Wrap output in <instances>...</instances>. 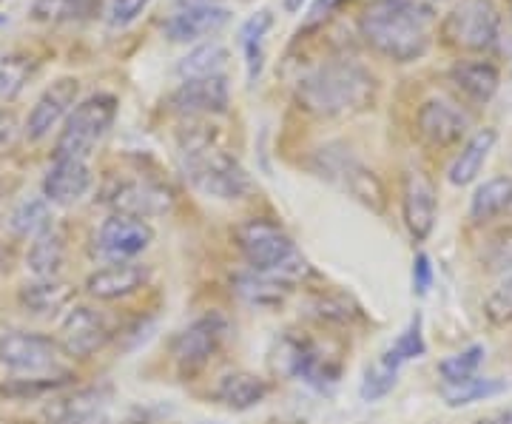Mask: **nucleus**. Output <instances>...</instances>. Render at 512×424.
Returning <instances> with one entry per match:
<instances>
[{
  "mask_svg": "<svg viewBox=\"0 0 512 424\" xmlns=\"http://www.w3.org/2000/svg\"><path fill=\"white\" fill-rule=\"evenodd\" d=\"M433 262L427 254H416L413 259V294L416 296H427L430 288H433Z\"/></svg>",
  "mask_w": 512,
  "mask_h": 424,
  "instance_id": "nucleus-40",
  "label": "nucleus"
},
{
  "mask_svg": "<svg viewBox=\"0 0 512 424\" xmlns=\"http://www.w3.org/2000/svg\"><path fill=\"white\" fill-rule=\"evenodd\" d=\"M450 83L473 106H487L501 89V72L490 60H458L450 69Z\"/></svg>",
  "mask_w": 512,
  "mask_h": 424,
  "instance_id": "nucleus-21",
  "label": "nucleus"
},
{
  "mask_svg": "<svg viewBox=\"0 0 512 424\" xmlns=\"http://www.w3.org/2000/svg\"><path fill=\"white\" fill-rule=\"evenodd\" d=\"M484 356H487V348L484 345H470V348H464V351L453 353V356H447V359H441L439 362V376H441V385H458V382H464V379H473L478 376V368L484 365Z\"/></svg>",
  "mask_w": 512,
  "mask_h": 424,
  "instance_id": "nucleus-32",
  "label": "nucleus"
},
{
  "mask_svg": "<svg viewBox=\"0 0 512 424\" xmlns=\"http://www.w3.org/2000/svg\"><path fill=\"white\" fill-rule=\"evenodd\" d=\"M15 131H18V123H15V117H12L9 111L0 109V154H3L6 148L12 146V140H15Z\"/></svg>",
  "mask_w": 512,
  "mask_h": 424,
  "instance_id": "nucleus-42",
  "label": "nucleus"
},
{
  "mask_svg": "<svg viewBox=\"0 0 512 424\" xmlns=\"http://www.w3.org/2000/svg\"><path fill=\"white\" fill-rule=\"evenodd\" d=\"M473 424H512V410H501V413H493V416H487V419Z\"/></svg>",
  "mask_w": 512,
  "mask_h": 424,
  "instance_id": "nucleus-43",
  "label": "nucleus"
},
{
  "mask_svg": "<svg viewBox=\"0 0 512 424\" xmlns=\"http://www.w3.org/2000/svg\"><path fill=\"white\" fill-rule=\"evenodd\" d=\"M228 336H231V322L220 311H205L191 325H185L171 345L174 368L180 373V379L185 382L197 379L225 348Z\"/></svg>",
  "mask_w": 512,
  "mask_h": 424,
  "instance_id": "nucleus-7",
  "label": "nucleus"
},
{
  "mask_svg": "<svg viewBox=\"0 0 512 424\" xmlns=\"http://www.w3.org/2000/svg\"><path fill=\"white\" fill-rule=\"evenodd\" d=\"M32 74V63L26 57H3L0 60V100L18 97Z\"/></svg>",
  "mask_w": 512,
  "mask_h": 424,
  "instance_id": "nucleus-36",
  "label": "nucleus"
},
{
  "mask_svg": "<svg viewBox=\"0 0 512 424\" xmlns=\"http://www.w3.org/2000/svg\"><path fill=\"white\" fill-rule=\"evenodd\" d=\"M507 390L504 379H487V376H473V379H464L458 385H441V399L447 407H464L473 405V402H484V399H493L498 393Z\"/></svg>",
  "mask_w": 512,
  "mask_h": 424,
  "instance_id": "nucleus-30",
  "label": "nucleus"
},
{
  "mask_svg": "<svg viewBox=\"0 0 512 424\" xmlns=\"http://www.w3.org/2000/svg\"><path fill=\"white\" fill-rule=\"evenodd\" d=\"M436 9L424 0H370L359 15L365 43L393 63H413L433 43Z\"/></svg>",
  "mask_w": 512,
  "mask_h": 424,
  "instance_id": "nucleus-1",
  "label": "nucleus"
},
{
  "mask_svg": "<svg viewBox=\"0 0 512 424\" xmlns=\"http://www.w3.org/2000/svg\"><path fill=\"white\" fill-rule=\"evenodd\" d=\"M151 242H154V228L146 220L111 214L109 220L100 225L94 237V248L100 259L117 265V262H134L140 254H146Z\"/></svg>",
  "mask_w": 512,
  "mask_h": 424,
  "instance_id": "nucleus-12",
  "label": "nucleus"
},
{
  "mask_svg": "<svg viewBox=\"0 0 512 424\" xmlns=\"http://www.w3.org/2000/svg\"><path fill=\"white\" fill-rule=\"evenodd\" d=\"M495 143H498V131L495 129L476 131V134L461 146V151H458V157L453 160L450 171H447V180L456 185V188H464V185L473 183L478 174H481L484 163L490 160Z\"/></svg>",
  "mask_w": 512,
  "mask_h": 424,
  "instance_id": "nucleus-23",
  "label": "nucleus"
},
{
  "mask_svg": "<svg viewBox=\"0 0 512 424\" xmlns=\"http://www.w3.org/2000/svg\"><path fill=\"white\" fill-rule=\"evenodd\" d=\"M228 20H231V12L225 6L194 3V6H185L165 20V37L171 43H194L202 37L217 35L220 29L228 26Z\"/></svg>",
  "mask_w": 512,
  "mask_h": 424,
  "instance_id": "nucleus-19",
  "label": "nucleus"
},
{
  "mask_svg": "<svg viewBox=\"0 0 512 424\" xmlns=\"http://www.w3.org/2000/svg\"><path fill=\"white\" fill-rule=\"evenodd\" d=\"M74 288L60 277L52 279H35L32 285L20 288V305L23 311L32 316H52L63 311L72 302Z\"/></svg>",
  "mask_w": 512,
  "mask_h": 424,
  "instance_id": "nucleus-25",
  "label": "nucleus"
},
{
  "mask_svg": "<svg viewBox=\"0 0 512 424\" xmlns=\"http://www.w3.org/2000/svg\"><path fill=\"white\" fill-rule=\"evenodd\" d=\"M316 171L333 183L339 191H345L348 197L359 200L373 211H384V185L382 180L370 171V168L353 157L348 148L328 146L316 151Z\"/></svg>",
  "mask_w": 512,
  "mask_h": 424,
  "instance_id": "nucleus-8",
  "label": "nucleus"
},
{
  "mask_svg": "<svg viewBox=\"0 0 512 424\" xmlns=\"http://www.w3.org/2000/svg\"><path fill=\"white\" fill-rule=\"evenodd\" d=\"M296 103L322 120L356 117L376 103V77L353 60H325L296 83Z\"/></svg>",
  "mask_w": 512,
  "mask_h": 424,
  "instance_id": "nucleus-2",
  "label": "nucleus"
},
{
  "mask_svg": "<svg viewBox=\"0 0 512 424\" xmlns=\"http://www.w3.org/2000/svg\"><path fill=\"white\" fill-rule=\"evenodd\" d=\"M66 262V237L63 231H57L55 225L43 234H37L32 245H29V254H26V265L37 279H52L60 274Z\"/></svg>",
  "mask_w": 512,
  "mask_h": 424,
  "instance_id": "nucleus-26",
  "label": "nucleus"
},
{
  "mask_svg": "<svg viewBox=\"0 0 512 424\" xmlns=\"http://www.w3.org/2000/svg\"><path fill=\"white\" fill-rule=\"evenodd\" d=\"M231 285H234L239 299L248 302V305H254V308H279V305H285V299L293 291V282H285V279L279 277H268V274H256V271L237 274Z\"/></svg>",
  "mask_w": 512,
  "mask_h": 424,
  "instance_id": "nucleus-24",
  "label": "nucleus"
},
{
  "mask_svg": "<svg viewBox=\"0 0 512 424\" xmlns=\"http://www.w3.org/2000/svg\"><path fill=\"white\" fill-rule=\"evenodd\" d=\"M302 3H305V0H285V12H299V9H302Z\"/></svg>",
  "mask_w": 512,
  "mask_h": 424,
  "instance_id": "nucleus-44",
  "label": "nucleus"
},
{
  "mask_svg": "<svg viewBox=\"0 0 512 424\" xmlns=\"http://www.w3.org/2000/svg\"><path fill=\"white\" fill-rule=\"evenodd\" d=\"M171 106L180 114L197 117V114H225L231 106V89L225 74H205V77H188L171 94Z\"/></svg>",
  "mask_w": 512,
  "mask_h": 424,
  "instance_id": "nucleus-16",
  "label": "nucleus"
},
{
  "mask_svg": "<svg viewBox=\"0 0 512 424\" xmlns=\"http://www.w3.org/2000/svg\"><path fill=\"white\" fill-rule=\"evenodd\" d=\"M100 0H35L32 18L37 23H77L97 15Z\"/></svg>",
  "mask_w": 512,
  "mask_h": 424,
  "instance_id": "nucleus-29",
  "label": "nucleus"
},
{
  "mask_svg": "<svg viewBox=\"0 0 512 424\" xmlns=\"http://www.w3.org/2000/svg\"><path fill=\"white\" fill-rule=\"evenodd\" d=\"M3 26H6V15H0V29H3Z\"/></svg>",
  "mask_w": 512,
  "mask_h": 424,
  "instance_id": "nucleus-45",
  "label": "nucleus"
},
{
  "mask_svg": "<svg viewBox=\"0 0 512 424\" xmlns=\"http://www.w3.org/2000/svg\"><path fill=\"white\" fill-rule=\"evenodd\" d=\"M274 26V15L268 9L256 12L251 18L242 23L239 29V43L245 52V66H248V83L254 86L256 77L262 74V63H265V35Z\"/></svg>",
  "mask_w": 512,
  "mask_h": 424,
  "instance_id": "nucleus-28",
  "label": "nucleus"
},
{
  "mask_svg": "<svg viewBox=\"0 0 512 424\" xmlns=\"http://www.w3.org/2000/svg\"><path fill=\"white\" fill-rule=\"evenodd\" d=\"M399 370H402V365H396V362L390 359V353L384 351L382 356L365 370V379H362L359 396H362L365 402H379V399H384L390 390L396 388Z\"/></svg>",
  "mask_w": 512,
  "mask_h": 424,
  "instance_id": "nucleus-31",
  "label": "nucleus"
},
{
  "mask_svg": "<svg viewBox=\"0 0 512 424\" xmlns=\"http://www.w3.org/2000/svg\"><path fill=\"white\" fill-rule=\"evenodd\" d=\"M402 217L410 237L416 242H424L439 217V200H436V188L421 174V171H407L402 183Z\"/></svg>",
  "mask_w": 512,
  "mask_h": 424,
  "instance_id": "nucleus-15",
  "label": "nucleus"
},
{
  "mask_svg": "<svg viewBox=\"0 0 512 424\" xmlns=\"http://www.w3.org/2000/svg\"><path fill=\"white\" fill-rule=\"evenodd\" d=\"M49 200L43 197V200H26V203H20L15 208V214H12V228H15V234L20 237H29V240H35L37 234H43V231H49L52 228V211H49Z\"/></svg>",
  "mask_w": 512,
  "mask_h": 424,
  "instance_id": "nucleus-34",
  "label": "nucleus"
},
{
  "mask_svg": "<svg viewBox=\"0 0 512 424\" xmlns=\"http://www.w3.org/2000/svg\"><path fill=\"white\" fill-rule=\"evenodd\" d=\"M339 3H342V0H316V3L311 6V12H308V23H305V29H316V26L328 18L330 12H333Z\"/></svg>",
  "mask_w": 512,
  "mask_h": 424,
  "instance_id": "nucleus-41",
  "label": "nucleus"
},
{
  "mask_svg": "<svg viewBox=\"0 0 512 424\" xmlns=\"http://www.w3.org/2000/svg\"><path fill=\"white\" fill-rule=\"evenodd\" d=\"M512 211V177H493L478 185L470 200V220L476 225L493 222Z\"/></svg>",
  "mask_w": 512,
  "mask_h": 424,
  "instance_id": "nucleus-27",
  "label": "nucleus"
},
{
  "mask_svg": "<svg viewBox=\"0 0 512 424\" xmlns=\"http://www.w3.org/2000/svg\"><path fill=\"white\" fill-rule=\"evenodd\" d=\"M111 339V328L106 322V316L100 311H94L89 305H74L69 308V314L63 316L60 322V348L69 356H94L97 351L106 348V342Z\"/></svg>",
  "mask_w": 512,
  "mask_h": 424,
  "instance_id": "nucleus-14",
  "label": "nucleus"
},
{
  "mask_svg": "<svg viewBox=\"0 0 512 424\" xmlns=\"http://www.w3.org/2000/svg\"><path fill=\"white\" fill-rule=\"evenodd\" d=\"M441 40L467 55H484L501 37V12L493 0H458L441 20Z\"/></svg>",
  "mask_w": 512,
  "mask_h": 424,
  "instance_id": "nucleus-6",
  "label": "nucleus"
},
{
  "mask_svg": "<svg viewBox=\"0 0 512 424\" xmlns=\"http://www.w3.org/2000/svg\"><path fill=\"white\" fill-rule=\"evenodd\" d=\"M225 60H228V49L222 43H217V40H211L205 46H197L188 57H183L177 72H180L183 80H188V77H205V74H222Z\"/></svg>",
  "mask_w": 512,
  "mask_h": 424,
  "instance_id": "nucleus-33",
  "label": "nucleus"
},
{
  "mask_svg": "<svg viewBox=\"0 0 512 424\" xmlns=\"http://www.w3.org/2000/svg\"><path fill=\"white\" fill-rule=\"evenodd\" d=\"M148 282V268L140 262H117L97 268L92 277L86 279V291L100 302H114V299H126L137 294Z\"/></svg>",
  "mask_w": 512,
  "mask_h": 424,
  "instance_id": "nucleus-20",
  "label": "nucleus"
},
{
  "mask_svg": "<svg viewBox=\"0 0 512 424\" xmlns=\"http://www.w3.org/2000/svg\"><path fill=\"white\" fill-rule=\"evenodd\" d=\"M390 359L396 365H404L410 359H421L427 353V342H424V322H421V314H416L410 319V325L404 328V333L387 348Z\"/></svg>",
  "mask_w": 512,
  "mask_h": 424,
  "instance_id": "nucleus-35",
  "label": "nucleus"
},
{
  "mask_svg": "<svg viewBox=\"0 0 512 424\" xmlns=\"http://www.w3.org/2000/svg\"><path fill=\"white\" fill-rule=\"evenodd\" d=\"M282 362L293 379L316 390L336 385L342 376V362L336 356H330L316 339L305 336V333H288L282 339Z\"/></svg>",
  "mask_w": 512,
  "mask_h": 424,
  "instance_id": "nucleus-10",
  "label": "nucleus"
},
{
  "mask_svg": "<svg viewBox=\"0 0 512 424\" xmlns=\"http://www.w3.org/2000/svg\"><path fill=\"white\" fill-rule=\"evenodd\" d=\"M66 356L60 342L43 333L9 331L0 336V365L18 376H66Z\"/></svg>",
  "mask_w": 512,
  "mask_h": 424,
  "instance_id": "nucleus-9",
  "label": "nucleus"
},
{
  "mask_svg": "<svg viewBox=\"0 0 512 424\" xmlns=\"http://www.w3.org/2000/svg\"><path fill=\"white\" fill-rule=\"evenodd\" d=\"M484 316H487L493 325H498V328L512 325V274L495 288L493 294L487 296V302H484Z\"/></svg>",
  "mask_w": 512,
  "mask_h": 424,
  "instance_id": "nucleus-38",
  "label": "nucleus"
},
{
  "mask_svg": "<svg viewBox=\"0 0 512 424\" xmlns=\"http://www.w3.org/2000/svg\"><path fill=\"white\" fill-rule=\"evenodd\" d=\"M237 248L256 274L279 277L285 282H302L313 277V268L296 248L291 234L271 220H245L237 228Z\"/></svg>",
  "mask_w": 512,
  "mask_h": 424,
  "instance_id": "nucleus-4",
  "label": "nucleus"
},
{
  "mask_svg": "<svg viewBox=\"0 0 512 424\" xmlns=\"http://www.w3.org/2000/svg\"><path fill=\"white\" fill-rule=\"evenodd\" d=\"M77 97H80V80L77 77H60L52 86H46L43 94L35 100L29 117H26L23 134L32 143H40L43 137H49L52 129L66 123V117L77 106Z\"/></svg>",
  "mask_w": 512,
  "mask_h": 424,
  "instance_id": "nucleus-13",
  "label": "nucleus"
},
{
  "mask_svg": "<svg viewBox=\"0 0 512 424\" xmlns=\"http://www.w3.org/2000/svg\"><path fill=\"white\" fill-rule=\"evenodd\" d=\"M117 97L109 92H97L86 100H80L66 117L63 129L57 134L55 157H74L86 160L94 146L109 134L117 120Z\"/></svg>",
  "mask_w": 512,
  "mask_h": 424,
  "instance_id": "nucleus-5",
  "label": "nucleus"
},
{
  "mask_svg": "<svg viewBox=\"0 0 512 424\" xmlns=\"http://www.w3.org/2000/svg\"><path fill=\"white\" fill-rule=\"evenodd\" d=\"M484 268L490 274H507L512 271V225H507L504 231H498L487 251H484Z\"/></svg>",
  "mask_w": 512,
  "mask_h": 424,
  "instance_id": "nucleus-37",
  "label": "nucleus"
},
{
  "mask_svg": "<svg viewBox=\"0 0 512 424\" xmlns=\"http://www.w3.org/2000/svg\"><path fill=\"white\" fill-rule=\"evenodd\" d=\"M92 183V168L86 160L55 157L43 177V197L52 205H74L92 191Z\"/></svg>",
  "mask_w": 512,
  "mask_h": 424,
  "instance_id": "nucleus-18",
  "label": "nucleus"
},
{
  "mask_svg": "<svg viewBox=\"0 0 512 424\" xmlns=\"http://www.w3.org/2000/svg\"><path fill=\"white\" fill-rule=\"evenodd\" d=\"M271 393V385L268 379L256 376L251 370H234L228 376H222L214 388V402L228 410H251V407L262 405Z\"/></svg>",
  "mask_w": 512,
  "mask_h": 424,
  "instance_id": "nucleus-22",
  "label": "nucleus"
},
{
  "mask_svg": "<svg viewBox=\"0 0 512 424\" xmlns=\"http://www.w3.org/2000/svg\"><path fill=\"white\" fill-rule=\"evenodd\" d=\"M180 157H183V171L188 183L205 197L231 203V200H242L254 191V183H251L248 171L239 166L237 157L217 146L208 134L194 131L191 137H185Z\"/></svg>",
  "mask_w": 512,
  "mask_h": 424,
  "instance_id": "nucleus-3",
  "label": "nucleus"
},
{
  "mask_svg": "<svg viewBox=\"0 0 512 424\" xmlns=\"http://www.w3.org/2000/svg\"><path fill=\"white\" fill-rule=\"evenodd\" d=\"M114 214H126V217H137V220H148V217H160L168 214L174 205V194L171 188L157 183L154 177H123V180H111V185L103 194Z\"/></svg>",
  "mask_w": 512,
  "mask_h": 424,
  "instance_id": "nucleus-11",
  "label": "nucleus"
},
{
  "mask_svg": "<svg viewBox=\"0 0 512 424\" xmlns=\"http://www.w3.org/2000/svg\"><path fill=\"white\" fill-rule=\"evenodd\" d=\"M416 131L427 146L450 148L464 137L467 117L453 103H447L441 97H430L421 103L419 114H416Z\"/></svg>",
  "mask_w": 512,
  "mask_h": 424,
  "instance_id": "nucleus-17",
  "label": "nucleus"
},
{
  "mask_svg": "<svg viewBox=\"0 0 512 424\" xmlns=\"http://www.w3.org/2000/svg\"><path fill=\"white\" fill-rule=\"evenodd\" d=\"M148 3H151V0H109V6H106V20H109V26H114V29L128 26V23H134V20L146 12Z\"/></svg>",
  "mask_w": 512,
  "mask_h": 424,
  "instance_id": "nucleus-39",
  "label": "nucleus"
}]
</instances>
